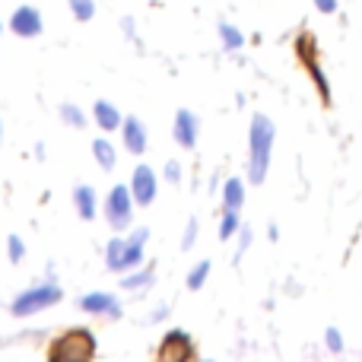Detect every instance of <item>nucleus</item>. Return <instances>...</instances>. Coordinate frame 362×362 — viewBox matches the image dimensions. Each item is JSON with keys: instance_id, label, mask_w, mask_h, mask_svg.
<instances>
[{"instance_id": "f257e3e1", "label": "nucleus", "mask_w": 362, "mask_h": 362, "mask_svg": "<svg viewBox=\"0 0 362 362\" xmlns=\"http://www.w3.org/2000/svg\"><path fill=\"white\" fill-rule=\"evenodd\" d=\"M274 121L267 115H255L248 131V178L251 185H261L270 169V153H274Z\"/></svg>"}, {"instance_id": "f03ea898", "label": "nucleus", "mask_w": 362, "mask_h": 362, "mask_svg": "<svg viewBox=\"0 0 362 362\" xmlns=\"http://www.w3.org/2000/svg\"><path fill=\"white\" fill-rule=\"evenodd\" d=\"M95 334L89 327H70L61 337H54L48 353V362H93L95 359Z\"/></svg>"}, {"instance_id": "7ed1b4c3", "label": "nucleus", "mask_w": 362, "mask_h": 362, "mask_svg": "<svg viewBox=\"0 0 362 362\" xmlns=\"http://www.w3.org/2000/svg\"><path fill=\"white\" fill-rule=\"evenodd\" d=\"M293 48H296V57H299V64L305 67V74L312 76V83H315V89H318L321 102H325V105H331V80H327L325 67H321L318 38H315L312 32L302 29L299 35H296V45H293Z\"/></svg>"}, {"instance_id": "20e7f679", "label": "nucleus", "mask_w": 362, "mask_h": 362, "mask_svg": "<svg viewBox=\"0 0 362 362\" xmlns=\"http://www.w3.org/2000/svg\"><path fill=\"white\" fill-rule=\"evenodd\" d=\"M64 299L61 286L57 283H38V286H29L10 302V315L13 318H32V315L45 312V308L57 305Z\"/></svg>"}, {"instance_id": "39448f33", "label": "nucleus", "mask_w": 362, "mask_h": 362, "mask_svg": "<svg viewBox=\"0 0 362 362\" xmlns=\"http://www.w3.org/2000/svg\"><path fill=\"white\" fill-rule=\"evenodd\" d=\"M134 206H137V200H134L131 194V185H115L112 191H108L105 197V219L112 229H127V226L134 223Z\"/></svg>"}, {"instance_id": "423d86ee", "label": "nucleus", "mask_w": 362, "mask_h": 362, "mask_svg": "<svg viewBox=\"0 0 362 362\" xmlns=\"http://www.w3.org/2000/svg\"><path fill=\"white\" fill-rule=\"evenodd\" d=\"M194 356H197L194 337L187 331H181V327L165 331L156 346V362H194Z\"/></svg>"}, {"instance_id": "0eeeda50", "label": "nucleus", "mask_w": 362, "mask_h": 362, "mask_svg": "<svg viewBox=\"0 0 362 362\" xmlns=\"http://www.w3.org/2000/svg\"><path fill=\"white\" fill-rule=\"evenodd\" d=\"M6 25H10V32L13 35H19V38H35V35H42L45 19H42V13H38V6L23 4V6L13 10V16H10V23Z\"/></svg>"}, {"instance_id": "6e6552de", "label": "nucleus", "mask_w": 362, "mask_h": 362, "mask_svg": "<svg viewBox=\"0 0 362 362\" xmlns=\"http://www.w3.org/2000/svg\"><path fill=\"white\" fill-rule=\"evenodd\" d=\"M156 191H159L156 172H153L150 165L140 163L131 175V194H134V200H137V206H150L153 200H156Z\"/></svg>"}, {"instance_id": "1a4fd4ad", "label": "nucleus", "mask_w": 362, "mask_h": 362, "mask_svg": "<svg viewBox=\"0 0 362 362\" xmlns=\"http://www.w3.org/2000/svg\"><path fill=\"white\" fill-rule=\"evenodd\" d=\"M80 308L95 318H118L121 315V302L115 293H86L80 299Z\"/></svg>"}, {"instance_id": "9d476101", "label": "nucleus", "mask_w": 362, "mask_h": 362, "mask_svg": "<svg viewBox=\"0 0 362 362\" xmlns=\"http://www.w3.org/2000/svg\"><path fill=\"white\" fill-rule=\"evenodd\" d=\"M121 140H124V150L134 153V156H144L146 146H150V131H146V124L140 118H124V124H121Z\"/></svg>"}, {"instance_id": "9b49d317", "label": "nucleus", "mask_w": 362, "mask_h": 362, "mask_svg": "<svg viewBox=\"0 0 362 362\" xmlns=\"http://www.w3.org/2000/svg\"><path fill=\"white\" fill-rule=\"evenodd\" d=\"M197 134H200V121L194 112H187V108H181L175 115V124H172V137H175L178 146H185V150H191L194 144H197Z\"/></svg>"}, {"instance_id": "f8f14e48", "label": "nucleus", "mask_w": 362, "mask_h": 362, "mask_svg": "<svg viewBox=\"0 0 362 362\" xmlns=\"http://www.w3.org/2000/svg\"><path fill=\"white\" fill-rule=\"evenodd\" d=\"M146 242H150V229H144V226H140V229H134L131 235L124 238V274L144 264Z\"/></svg>"}, {"instance_id": "ddd939ff", "label": "nucleus", "mask_w": 362, "mask_h": 362, "mask_svg": "<svg viewBox=\"0 0 362 362\" xmlns=\"http://www.w3.org/2000/svg\"><path fill=\"white\" fill-rule=\"evenodd\" d=\"M93 121L102 127V131H121V124H124V115L118 112V105H112V102L99 99L93 105Z\"/></svg>"}, {"instance_id": "4468645a", "label": "nucleus", "mask_w": 362, "mask_h": 362, "mask_svg": "<svg viewBox=\"0 0 362 362\" xmlns=\"http://www.w3.org/2000/svg\"><path fill=\"white\" fill-rule=\"evenodd\" d=\"M74 206L80 213V219H95V210H99V194L89 185L74 187Z\"/></svg>"}, {"instance_id": "2eb2a0df", "label": "nucleus", "mask_w": 362, "mask_h": 362, "mask_svg": "<svg viewBox=\"0 0 362 362\" xmlns=\"http://www.w3.org/2000/svg\"><path fill=\"white\" fill-rule=\"evenodd\" d=\"M153 280H156L153 267H134V270H127V274H121V286H124L127 293H137V289L153 286Z\"/></svg>"}, {"instance_id": "dca6fc26", "label": "nucleus", "mask_w": 362, "mask_h": 362, "mask_svg": "<svg viewBox=\"0 0 362 362\" xmlns=\"http://www.w3.org/2000/svg\"><path fill=\"white\" fill-rule=\"evenodd\" d=\"M93 156H95V163H99L105 172H112L115 165H118V150H115V144H112V140H105V137H95L93 140Z\"/></svg>"}, {"instance_id": "f3484780", "label": "nucleus", "mask_w": 362, "mask_h": 362, "mask_svg": "<svg viewBox=\"0 0 362 362\" xmlns=\"http://www.w3.org/2000/svg\"><path fill=\"white\" fill-rule=\"evenodd\" d=\"M242 204H245V181L229 178L223 185V206L226 210H242Z\"/></svg>"}, {"instance_id": "a211bd4d", "label": "nucleus", "mask_w": 362, "mask_h": 362, "mask_svg": "<svg viewBox=\"0 0 362 362\" xmlns=\"http://www.w3.org/2000/svg\"><path fill=\"white\" fill-rule=\"evenodd\" d=\"M105 264L115 274H124V238L121 235H115L112 242L105 245Z\"/></svg>"}, {"instance_id": "6ab92c4d", "label": "nucleus", "mask_w": 362, "mask_h": 362, "mask_svg": "<svg viewBox=\"0 0 362 362\" xmlns=\"http://www.w3.org/2000/svg\"><path fill=\"white\" fill-rule=\"evenodd\" d=\"M219 42H223L226 51H238L245 45V35L232 23H219Z\"/></svg>"}, {"instance_id": "aec40b11", "label": "nucleus", "mask_w": 362, "mask_h": 362, "mask_svg": "<svg viewBox=\"0 0 362 362\" xmlns=\"http://www.w3.org/2000/svg\"><path fill=\"white\" fill-rule=\"evenodd\" d=\"M57 112H61L64 124L76 127V131H80V127H86V115H83V108L74 105V102H61V108H57Z\"/></svg>"}, {"instance_id": "412c9836", "label": "nucleus", "mask_w": 362, "mask_h": 362, "mask_svg": "<svg viewBox=\"0 0 362 362\" xmlns=\"http://www.w3.org/2000/svg\"><path fill=\"white\" fill-rule=\"evenodd\" d=\"M235 232H242V219H238V210H223V219H219V238L229 242Z\"/></svg>"}, {"instance_id": "4be33fe9", "label": "nucleus", "mask_w": 362, "mask_h": 362, "mask_svg": "<svg viewBox=\"0 0 362 362\" xmlns=\"http://www.w3.org/2000/svg\"><path fill=\"white\" fill-rule=\"evenodd\" d=\"M206 276H210V261L194 264L191 274H187V289H191V293H197V289L206 283Z\"/></svg>"}, {"instance_id": "5701e85b", "label": "nucleus", "mask_w": 362, "mask_h": 362, "mask_svg": "<svg viewBox=\"0 0 362 362\" xmlns=\"http://www.w3.org/2000/svg\"><path fill=\"white\" fill-rule=\"evenodd\" d=\"M67 6L74 13V19H80V23H89L95 16V0H67Z\"/></svg>"}, {"instance_id": "b1692460", "label": "nucleus", "mask_w": 362, "mask_h": 362, "mask_svg": "<svg viewBox=\"0 0 362 362\" xmlns=\"http://www.w3.org/2000/svg\"><path fill=\"white\" fill-rule=\"evenodd\" d=\"M6 255H10V261L13 264H19L25 257V245H23V238L19 235H10L6 238Z\"/></svg>"}, {"instance_id": "393cba45", "label": "nucleus", "mask_w": 362, "mask_h": 362, "mask_svg": "<svg viewBox=\"0 0 362 362\" xmlns=\"http://www.w3.org/2000/svg\"><path fill=\"white\" fill-rule=\"evenodd\" d=\"M194 242H197V219H191V223L185 226V235H181V248H194Z\"/></svg>"}, {"instance_id": "a878e982", "label": "nucleus", "mask_w": 362, "mask_h": 362, "mask_svg": "<svg viewBox=\"0 0 362 362\" xmlns=\"http://www.w3.org/2000/svg\"><path fill=\"white\" fill-rule=\"evenodd\" d=\"M327 350H331V353L344 350V334H340L337 327H327Z\"/></svg>"}, {"instance_id": "bb28decb", "label": "nucleus", "mask_w": 362, "mask_h": 362, "mask_svg": "<svg viewBox=\"0 0 362 362\" xmlns=\"http://www.w3.org/2000/svg\"><path fill=\"white\" fill-rule=\"evenodd\" d=\"M165 181L178 185V181H181V163H175V159H172V163H165Z\"/></svg>"}, {"instance_id": "cd10ccee", "label": "nucleus", "mask_w": 362, "mask_h": 362, "mask_svg": "<svg viewBox=\"0 0 362 362\" xmlns=\"http://www.w3.org/2000/svg\"><path fill=\"white\" fill-rule=\"evenodd\" d=\"M121 29H124V35L131 38V42H137V32H134V19H131V16L121 19Z\"/></svg>"}, {"instance_id": "c85d7f7f", "label": "nucleus", "mask_w": 362, "mask_h": 362, "mask_svg": "<svg viewBox=\"0 0 362 362\" xmlns=\"http://www.w3.org/2000/svg\"><path fill=\"white\" fill-rule=\"evenodd\" d=\"M315 6L321 13H337V0H315Z\"/></svg>"}, {"instance_id": "c756f323", "label": "nucleus", "mask_w": 362, "mask_h": 362, "mask_svg": "<svg viewBox=\"0 0 362 362\" xmlns=\"http://www.w3.org/2000/svg\"><path fill=\"white\" fill-rule=\"evenodd\" d=\"M248 245H251V229H245V226H242V242H238V255L235 257H242Z\"/></svg>"}, {"instance_id": "7c9ffc66", "label": "nucleus", "mask_w": 362, "mask_h": 362, "mask_svg": "<svg viewBox=\"0 0 362 362\" xmlns=\"http://www.w3.org/2000/svg\"><path fill=\"white\" fill-rule=\"evenodd\" d=\"M0 137H4V124H0Z\"/></svg>"}, {"instance_id": "2f4dec72", "label": "nucleus", "mask_w": 362, "mask_h": 362, "mask_svg": "<svg viewBox=\"0 0 362 362\" xmlns=\"http://www.w3.org/2000/svg\"><path fill=\"white\" fill-rule=\"evenodd\" d=\"M0 35H4V23H0Z\"/></svg>"}, {"instance_id": "473e14b6", "label": "nucleus", "mask_w": 362, "mask_h": 362, "mask_svg": "<svg viewBox=\"0 0 362 362\" xmlns=\"http://www.w3.org/2000/svg\"><path fill=\"white\" fill-rule=\"evenodd\" d=\"M204 362H213V359H204Z\"/></svg>"}]
</instances>
